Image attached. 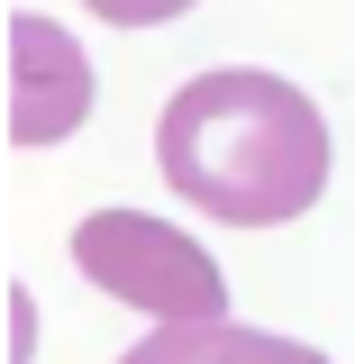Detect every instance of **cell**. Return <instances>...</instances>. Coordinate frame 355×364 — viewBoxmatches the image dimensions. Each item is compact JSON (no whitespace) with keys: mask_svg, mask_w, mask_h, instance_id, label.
<instances>
[{"mask_svg":"<svg viewBox=\"0 0 355 364\" xmlns=\"http://www.w3.org/2000/svg\"><path fill=\"white\" fill-rule=\"evenodd\" d=\"M119 364H328L301 337H273V328H237V318H201V328H155L137 337Z\"/></svg>","mask_w":355,"mask_h":364,"instance_id":"cell-4","label":"cell"},{"mask_svg":"<svg viewBox=\"0 0 355 364\" xmlns=\"http://www.w3.org/2000/svg\"><path fill=\"white\" fill-rule=\"evenodd\" d=\"M155 164L191 210L228 228H282L328 191V119L301 82L228 64L164 100Z\"/></svg>","mask_w":355,"mask_h":364,"instance_id":"cell-1","label":"cell"},{"mask_svg":"<svg viewBox=\"0 0 355 364\" xmlns=\"http://www.w3.org/2000/svg\"><path fill=\"white\" fill-rule=\"evenodd\" d=\"M73 264L83 282H100L110 301L146 310L155 328H201L228 318V273L201 255V237H182L174 219H146V210H91L73 228Z\"/></svg>","mask_w":355,"mask_h":364,"instance_id":"cell-2","label":"cell"},{"mask_svg":"<svg viewBox=\"0 0 355 364\" xmlns=\"http://www.w3.org/2000/svg\"><path fill=\"white\" fill-rule=\"evenodd\" d=\"M91 18H110V28H164V18H182L191 0H83Z\"/></svg>","mask_w":355,"mask_h":364,"instance_id":"cell-5","label":"cell"},{"mask_svg":"<svg viewBox=\"0 0 355 364\" xmlns=\"http://www.w3.org/2000/svg\"><path fill=\"white\" fill-rule=\"evenodd\" d=\"M91 119V64L55 18L18 9L9 18V136L18 146H55Z\"/></svg>","mask_w":355,"mask_h":364,"instance_id":"cell-3","label":"cell"}]
</instances>
